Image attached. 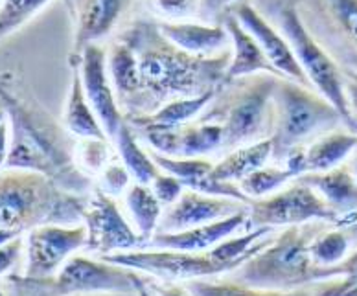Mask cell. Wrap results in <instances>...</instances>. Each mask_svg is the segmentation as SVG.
Returning <instances> with one entry per match:
<instances>
[{"mask_svg":"<svg viewBox=\"0 0 357 296\" xmlns=\"http://www.w3.org/2000/svg\"><path fill=\"white\" fill-rule=\"evenodd\" d=\"M126 42L137 54L142 81L140 100L129 116H146L172 100L201 96L225 83L229 50L214 57L192 56L172 45L151 22H138Z\"/></svg>","mask_w":357,"mask_h":296,"instance_id":"6da1fadb","label":"cell"},{"mask_svg":"<svg viewBox=\"0 0 357 296\" xmlns=\"http://www.w3.org/2000/svg\"><path fill=\"white\" fill-rule=\"evenodd\" d=\"M0 102L4 103L10 123V157L6 169L36 171L76 195L91 189V177L77 166L74 146L50 116L36 105H28L11 92L0 87Z\"/></svg>","mask_w":357,"mask_h":296,"instance_id":"7a4b0ae2","label":"cell"},{"mask_svg":"<svg viewBox=\"0 0 357 296\" xmlns=\"http://www.w3.org/2000/svg\"><path fill=\"white\" fill-rule=\"evenodd\" d=\"M273 226H258L241 235H230L208 251L183 252L166 249H135L102 256V260L129 267L166 281L208 280L230 274L275 240Z\"/></svg>","mask_w":357,"mask_h":296,"instance_id":"3957f363","label":"cell"},{"mask_svg":"<svg viewBox=\"0 0 357 296\" xmlns=\"http://www.w3.org/2000/svg\"><path fill=\"white\" fill-rule=\"evenodd\" d=\"M330 225L333 223L310 221L304 225L286 226L264 251L225 278L241 286L271 291H293L337 278L335 265H319L312 256V243Z\"/></svg>","mask_w":357,"mask_h":296,"instance_id":"277c9868","label":"cell"},{"mask_svg":"<svg viewBox=\"0 0 357 296\" xmlns=\"http://www.w3.org/2000/svg\"><path fill=\"white\" fill-rule=\"evenodd\" d=\"M87 201L59 188L36 171L6 169L0 173V228L31 230L46 223L77 225Z\"/></svg>","mask_w":357,"mask_h":296,"instance_id":"5b68a950","label":"cell"},{"mask_svg":"<svg viewBox=\"0 0 357 296\" xmlns=\"http://www.w3.org/2000/svg\"><path fill=\"white\" fill-rule=\"evenodd\" d=\"M344 125L341 113L313 88L278 79L275 91L273 159L284 162L291 149L307 146L317 137ZM347 127V125H344Z\"/></svg>","mask_w":357,"mask_h":296,"instance_id":"8992f818","label":"cell"},{"mask_svg":"<svg viewBox=\"0 0 357 296\" xmlns=\"http://www.w3.org/2000/svg\"><path fill=\"white\" fill-rule=\"evenodd\" d=\"M247 81L232 79L229 94L220 98L214 111L203 120L218 122L223 127V148L236 149L247 143L271 138L275 125V91L282 77L256 74Z\"/></svg>","mask_w":357,"mask_h":296,"instance_id":"52a82bcc","label":"cell"},{"mask_svg":"<svg viewBox=\"0 0 357 296\" xmlns=\"http://www.w3.org/2000/svg\"><path fill=\"white\" fill-rule=\"evenodd\" d=\"M275 22L276 28L289 41L296 61L301 63L312 87L341 113L348 131L357 133V125L350 116L344 96V72L335 61V57L322 46V42L310 31L306 22L302 21L295 0H275Z\"/></svg>","mask_w":357,"mask_h":296,"instance_id":"ba28073f","label":"cell"},{"mask_svg":"<svg viewBox=\"0 0 357 296\" xmlns=\"http://www.w3.org/2000/svg\"><path fill=\"white\" fill-rule=\"evenodd\" d=\"M144 272L111 263L102 258L72 256L54 276L48 278H10L15 296H74L89 293L138 291Z\"/></svg>","mask_w":357,"mask_h":296,"instance_id":"9c48e42d","label":"cell"},{"mask_svg":"<svg viewBox=\"0 0 357 296\" xmlns=\"http://www.w3.org/2000/svg\"><path fill=\"white\" fill-rule=\"evenodd\" d=\"M310 221H328L342 226V217L330 208L317 189L301 179H293L289 186H284L275 194L252 199L249 203V219L245 228L258 226H293L304 225Z\"/></svg>","mask_w":357,"mask_h":296,"instance_id":"30bf717a","label":"cell"},{"mask_svg":"<svg viewBox=\"0 0 357 296\" xmlns=\"http://www.w3.org/2000/svg\"><path fill=\"white\" fill-rule=\"evenodd\" d=\"M296 8L307 28L317 26L313 36L326 39L324 48L337 52L341 68L357 70V0H298Z\"/></svg>","mask_w":357,"mask_h":296,"instance_id":"8fae6325","label":"cell"},{"mask_svg":"<svg viewBox=\"0 0 357 296\" xmlns=\"http://www.w3.org/2000/svg\"><path fill=\"white\" fill-rule=\"evenodd\" d=\"M87 247V226L46 223L33 226L26 237V278H48L79 249Z\"/></svg>","mask_w":357,"mask_h":296,"instance_id":"7c38bea8","label":"cell"},{"mask_svg":"<svg viewBox=\"0 0 357 296\" xmlns=\"http://www.w3.org/2000/svg\"><path fill=\"white\" fill-rule=\"evenodd\" d=\"M83 221L87 226L85 249L98 258L142 249L144 240L140 234L126 221L114 197L102 188L94 189L91 201H87Z\"/></svg>","mask_w":357,"mask_h":296,"instance_id":"4fadbf2b","label":"cell"},{"mask_svg":"<svg viewBox=\"0 0 357 296\" xmlns=\"http://www.w3.org/2000/svg\"><path fill=\"white\" fill-rule=\"evenodd\" d=\"M70 65L77 67L79 70L85 96L94 109V113L100 118L109 140L112 142L118 129L126 122V114L118 103L116 92H114L111 76H109L107 54L102 46L94 42V45L85 46L79 57Z\"/></svg>","mask_w":357,"mask_h":296,"instance_id":"5bb4252c","label":"cell"},{"mask_svg":"<svg viewBox=\"0 0 357 296\" xmlns=\"http://www.w3.org/2000/svg\"><path fill=\"white\" fill-rule=\"evenodd\" d=\"M144 140L151 146L155 153L190 159L206 157L223 148V127L218 122L184 123L181 127H144L138 129Z\"/></svg>","mask_w":357,"mask_h":296,"instance_id":"9a60e30c","label":"cell"},{"mask_svg":"<svg viewBox=\"0 0 357 296\" xmlns=\"http://www.w3.org/2000/svg\"><path fill=\"white\" fill-rule=\"evenodd\" d=\"M232 13H234L236 19L243 24V28L249 31L250 36L258 41V45L261 46V50H264V54L271 61V65L278 70V74L284 79H291V81L301 83L304 87L313 88L310 79H307L304 70H302L301 63L296 61L295 52L291 48L289 41H287L284 33L275 24H271L269 19L258 8H255L249 2L236 0Z\"/></svg>","mask_w":357,"mask_h":296,"instance_id":"2e32d148","label":"cell"},{"mask_svg":"<svg viewBox=\"0 0 357 296\" xmlns=\"http://www.w3.org/2000/svg\"><path fill=\"white\" fill-rule=\"evenodd\" d=\"M247 210H249V203H243V201L199 194V192L186 188L174 205L166 206L158 221L157 232H181V230L227 219Z\"/></svg>","mask_w":357,"mask_h":296,"instance_id":"e0dca14e","label":"cell"},{"mask_svg":"<svg viewBox=\"0 0 357 296\" xmlns=\"http://www.w3.org/2000/svg\"><path fill=\"white\" fill-rule=\"evenodd\" d=\"M133 0H74V48L70 63L76 61L83 48L94 45L111 33Z\"/></svg>","mask_w":357,"mask_h":296,"instance_id":"ac0fdd59","label":"cell"},{"mask_svg":"<svg viewBox=\"0 0 357 296\" xmlns=\"http://www.w3.org/2000/svg\"><path fill=\"white\" fill-rule=\"evenodd\" d=\"M155 164L166 173L175 175L184 188L194 189L199 194L218 195V197H230V199L250 203L241 188L236 182H227V180L214 179V164L203 157H190V159H175V157H166L160 153H151Z\"/></svg>","mask_w":357,"mask_h":296,"instance_id":"d6986e66","label":"cell"},{"mask_svg":"<svg viewBox=\"0 0 357 296\" xmlns=\"http://www.w3.org/2000/svg\"><path fill=\"white\" fill-rule=\"evenodd\" d=\"M247 219H249V210L227 217V219L181 230V232H155L153 237L149 240V247L183 252L208 251L230 235H234L241 226H247Z\"/></svg>","mask_w":357,"mask_h":296,"instance_id":"ffe728a7","label":"cell"},{"mask_svg":"<svg viewBox=\"0 0 357 296\" xmlns=\"http://www.w3.org/2000/svg\"><path fill=\"white\" fill-rule=\"evenodd\" d=\"M157 26L172 45L192 56L214 57L229 48L230 36L225 24L210 26L192 21H162Z\"/></svg>","mask_w":357,"mask_h":296,"instance_id":"44dd1931","label":"cell"},{"mask_svg":"<svg viewBox=\"0 0 357 296\" xmlns=\"http://www.w3.org/2000/svg\"><path fill=\"white\" fill-rule=\"evenodd\" d=\"M223 24L229 31L230 45H232V56H230L229 68L225 74V81L256 76V74H271V76L282 77L278 70L271 65L258 41L243 28V24L236 19L232 11L225 17Z\"/></svg>","mask_w":357,"mask_h":296,"instance_id":"7402d4cb","label":"cell"},{"mask_svg":"<svg viewBox=\"0 0 357 296\" xmlns=\"http://www.w3.org/2000/svg\"><path fill=\"white\" fill-rule=\"evenodd\" d=\"M296 179L317 189L330 208L335 210L342 219L357 214V179L348 164H341L328 171L304 173Z\"/></svg>","mask_w":357,"mask_h":296,"instance_id":"603a6c76","label":"cell"},{"mask_svg":"<svg viewBox=\"0 0 357 296\" xmlns=\"http://www.w3.org/2000/svg\"><path fill=\"white\" fill-rule=\"evenodd\" d=\"M107 68L118 103L126 116H129L137 107L140 94H142L137 54L129 42H116L112 46L107 56Z\"/></svg>","mask_w":357,"mask_h":296,"instance_id":"cb8c5ba5","label":"cell"},{"mask_svg":"<svg viewBox=\"0 0 357 296\" xmlns=\"http://www.w3.org/2000/svg\"><path fill=\"white\" fill-rule=\"evenodd\" d=\"M357 149V133L352 131H330L317 137L304 146V166L306 173L328 171L344 164V160Z\"/></svg>","mask_w":357,"mask_h":296,"instance_id":"d4e9b609","label":"cell"},{"mask_svg":"<svg viewBox=\"0 0 357 296\" xmlns=\"http://www.w3.org/2000/svg\"><path fill=\"white\" fill-rule=\"evenodd\" d=\"M215 92L218 91L204 92L201 96L194 98H177V100L164 103L155 113L146 114V116H129L126 120L133 125L135 131L144 127H181L184 123L192 122L208 107Z\"/></svg>","mask_w":357,"mask_h":296,"instance_id":"484cf974","label":"cell"},{"mask_svg":"<svg viewBox=\"0 0 357 296\" xmlns=\"http://www.w3.org/2000/svg\"><path fill=\"white\" fill-rule=\"evenodd\" d=\"M273 159V140L264 138L258 142L247 143L241 148L230 149L223 159L214 164V179L227 182H240L256 169L264 168Z\"/></svg>","mask_w":357,"mask_h":296,"instance_id":"4316f807","label":"cell"},{"mask_svg":"<svg viewBox=\"0 0 357 296\" xmlns=\"http://www.w3.org/2000/svg\"><path fill=\"white\" fill-rule=\"evenodd\" d=\"M72 70L74 74H72L70 91H68V100L65 105V114H63L65 129L68 133L76 134L77 138H107L109 140L100 118L85 96L79 70L77 67H72Z\"/></svg>","mask_w":357,"mask_h":296,"instance_id":"83f0119b","label":"cell"},{"mask_svg":"<svg viewBox=\"0 0 357 296\" xmlns=\"http://www.w3.org/2000/svg\"><path fill=\"white\" fill-rule=\"evenodd\" d=\"M114 149H116L120 162L128 168L135 182L151 184L162 169L155 164L153 157L144 151V148L138 143V134L133 125L126 120L123 125L118 129V133L112 138Z\"/></svg>","mask_w":357,"mask_h":296,"instance_id":"f1b7e54d","label":"cell"},{"mask_svg":"<svg viewBox=\"0 0 357 296\" xmlns=\"http://www.w3.org/2000/svg\"><path fill=\"white\" fill-rule=\"evenodd\" d=\"M126 205H128L129 214L133 217L135 226H137L144 243L151 240L157 232L164 208L160 201L157 199V195L153 194L151 186L142 182L131 184L126 192Z\"/></svg>","mask_w":357,"mask_h":296,"instance_id":"f546056e","label":"cell"},{"mask_svg":"<svg viewBox=\"0 0 357 296\" xmlns=\"http://www.w3.org/2000/svg\"><path fill=\"white\" fill-rule=\"evenodd\" d=\"M184 287L194 296H317L315 283L293 291H271V289H255L241 286L229 278H208V280H188Z\"/></svg>","mask_w":357,"mask_h":296,"instance_id":"4dcf8cb0","label":"cell"},{"mask_svg":"<svg viewBox=\"0 0 357 296\" xmlns=\"http://www.w3.org/2000/svg\"><path fill=\"white\" fill-rule=\"evenodd\" d=\"M352 226H337L330 225L326 230H322L312 243L313 260L322 267H332L341 263L348 256L350 243H352Z\"/></svg>","mask_w":357,"mask_h":296,"instance_id":"1f68e13d","label":"cell"},{"mask_svg":"<svg viewBox=\"0 0 357 296\" xmlns=\"http://www.w3.org/2000/svg\"><path fill=\"white\" fill-rule=\"evenodd\" d=\"M293 179H296L295 173L287 168H267V166H264V168L256 169L250 175H247L245 179H241L238 186L252 201L275 194Z\"/></svg>","mask_w":357,"mask_h":296,"instance_id":"d6a6232c","label":"cell"},{"mask_svg":"<svg viewBox=\"0 0 357 296\" xmlns=\"http://www.w3.org/2000/svg\"><path fill=\"white\" fill-rule=\"evenodd\" d=\"M74 159L85 173H102L112 162V142L107 138H79L74 143Z\"/></svg>","mask_w":357,"mask_h":296,"instance_id":"836d02e7","label":"cell"},{"mask_svg":"<svg viewBox=\"0 0 357 296\" xmlns=\"http://www.w3.org/2000/svg\"><path fill=\"white\" fill-rule=\"evenodd\" d=\"M52 0H2L0 6V39L31 21Z\"/></svg>","mask_w":357,"mask_h":296,"instance_id":"e575fe53","label":"cell"},{"mask_svg":"<svg viewBox=\"0 0 357 296\" xmlns=\"http://www.w3.org/2000/svg\"><path fill=\"white\" fill-rule=\"evenodd\" d=\"M337 278L332 280H322L317 281V296H333L335 293L342 291L350 286H356L357 283V249L348 254L341 263L335 265Z\"/></svg>","mask_w":357,"mask_h":296,"instance_id":"d590c367","label":"cell"},{"mask_svg":"<svg viewBox=\"0 0 357 296\" xmlns=\"http://www.w3.org/2000/svg\"><path fill=\"white\" fill-rule=\"evenodd\" d=\"M149 10L168 22L188 21L197 15L199 0H148Z\"/></svg>","mask_w":357,"mask_h":296,"instance_id":"8d00e7d4","label":"cell"},{"mask_svg":"<svg viewBox=\"0 0 357 296\" xmlns=\"http://www.w3.org/2000/svg\"><path fill=\"white\" fill-rule=\"evenodd\" d=\"M149 186H151L153 194L157 195V199L160 201V205L162 206L174 205L175 201L183 195L184 189H186L184 188V184L181 182V179H177V177L172 173H166V171H160Z\"/></svg>","mask_w":357,"mask_h":296,"instance_id":"74e56055","label":"cell"},{"mask_svg":"<svg viewBox=\"0 0 357 296\" xmlns=\"http://www.w3.org/2000/svg\"><path fill=\"white\" fill-rule=\"evenodd\" d=\"M129 179H131V173L122 162H111L102 171V186L100 188L112 197H116V195L128 192Z\"/></svg>","mask_w":357,"mask_h":296,"instance_id":"f35d334b","label":"cell"},{"mask_svg":"<svg viewBox=\"0 0 357 296\" xmlns=\"http://www.w3.org/2000/svg\"><path fill=\"white\" fill-rule=\"evenodd\" d=\"M26 249V243L22 241V235H17L11 241L0 245V276L10 272L13 267L21 261L22 251Z\"/></svg>","mask_w":357,"mask_h":296,"instance_id":"ab89813d","label":"cell"},{"mask_svg":"<svg viewBox=\"0 0 357 296\" xmlns=\"http://www.w3.org/2000/svg\"><path fill=\"white\" fill-rule=\"evenodd\" d=\"M344 72V96H347L348 111L354 123L357 125V70L356 68H342Z\"/></svg>","mask_w":357,"mask_h":296,"instance_id":"60d3db41","label":"cell"},{"mask_svg":"<svg viewBox=\"0 0 357 296\" xmlns=\"http://www.w3.org/2000/svg\"><path fill=\"white\" fill-rule=\"evenodd\" d=\"M155 278L151 276L146 280V286H148L151 296H194L192 293L183 286H177V283H166V286H160V283H155Z\"/></svg>","mask_w":357,"mask_h":296,"instance_id":"b9f144b4","label":"cell"},{"mask_svg":"<svg viewBox=\"0 0 357 296\" xmlns=\"http://www.w3.org/2000/svg\"><path fill=\"white\" fill-rule=\"evenodd\" d=\"M10 146H11L10 123H8V120H6V122L0 123V169L6 168V164H8Z\"/></svg>","mask_w":357,"mask_h":296,"instance_id":"7bdbcfd3","label":"cell"},{"mask_svg":"<svg viewBox=\"0 0 357 296\" xmlns=\"http://www.w3.org/2000/svg\"><path fill=\"white\" fill-rule=\"evenodd\" d=\"M17 235H22V232L19 230H8V228H0V245H4L8 241H11Z\"/></svg>","mask_w":357,"mask_h":296,"instance_id":"ee69618b","label":"cell"},{"mask_svg":"<svg viewBox=\"0 0 357 296\" xmlns=\"http://www.w3.org/2000/svg\"><path fill=\"white\" fill-rule=\"evenodd\" d=\"M74 296H140V293H120V291H102V293H89V295H74Z\"/></svg>","mask_w":357,"mask_h":296,"instance_id":"f6af8a7d","label":"cell"},{"mask_svg":"<svg viewBox=\"0 0 357 296\" xmlns=\"http://www.w3.org/2000/svg\"><path fill=\"white\" fill-rule=\"evenodd\" d=\"M146 280H148V274H144L142 281L138 283V293H140V296H151V293H149L148 286H146Z\"/></svg>","mask_w":357,"mask_h":296,"instance_id":"bcb514c9","label":"cell"},{"mask_svg":"<svg viewBox=\"0 0 357 296\" xmlns=\"http://www.w3.org/2000/svg\"><path fill=\"white\" fill-rule=\"evenodd\" d=\"M333 296H357V283H356V286L347 287V289H342V291L335 293Z\"/></svg>","mask_w":357,"mask_h":296,"instance_id":"7dc6e473","label":"cell"},{"mask_svg":"<svg viewBox=\"0 0 357 296\" xmlns=\"http://www.w3.org/2000/svg\"><path fill=\"white\" fill-rule=\"evenodd\" d=\"M8 120V113H6V107H4V103L0 102V123L6 122Z\"/></svg>","mask_w":357,"mask_h":296,"instance_id":"c3c4849f","label":"cell"},{"mask_svg":"<svg viewBox=\"0 0 357 296\" xmlns=\"http://www.w3.org/2000/svg\"><path fill=\"white\" fill-rule=\"evenodd\" d=\"M348 166H350V169H352V173L356 175V179H357V155H356V157H354L352 160H350V162H348Z\"/></svg>","mask_w":357,"mask_h":296,"instance_id":"681fc988","label":"cell"},{"mask_svg":"<svg viewBox=\"0 0 357 296\" xmlns=\"http://www.w3.org/2000/svg\"><path fill=\"white\" fill-rule=\"evenodd\" d=\"M221 2H225V4H234L236 0H221Z\"/></svg>","mask_w":357,"mask_h":296,"instance_id":"f907efd6","label":"cell"},{"mask_svg":"<svg viewBox=\"0 0 357 296\" xmlns=\"http://www.w3.org/2000/svg\"><path fill=\"white\" fill-rule=\"evenodd\" d=\"M0 296H6V293L2 291V289H0Z\"/></svg>","mask_w":357,"mask_h":296,"instance_id":"816d5d0a","label":"cell"},{"mask_svg":"<svg viewBox=\"0 0 357 296\" xmlns=\"http://www.w3.org/2000/svg\"><path fill=\"white\" fill-rule=\"evenodd\" d=\"M0 6H2V0H0Z\"/></svg>","mask_w":357,"mask_h":296,"instance_id":"f5cc1de1","label":"cell"}]
</instances>
